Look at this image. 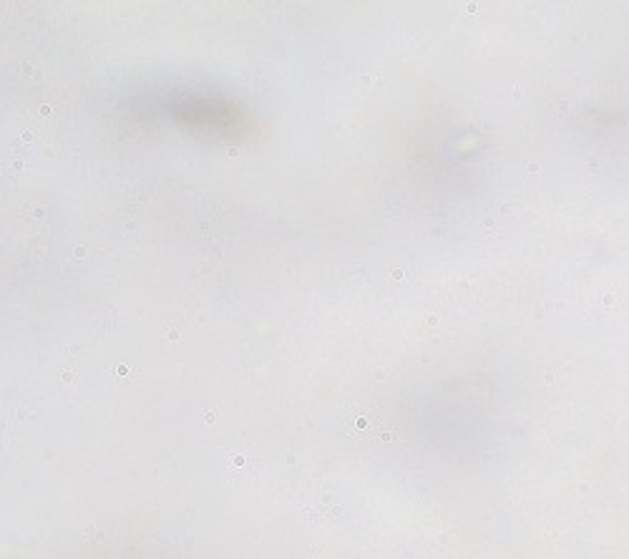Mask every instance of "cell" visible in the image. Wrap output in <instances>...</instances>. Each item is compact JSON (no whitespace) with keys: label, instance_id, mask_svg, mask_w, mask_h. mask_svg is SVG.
Instances as JSON below:
<instances>
[{"label":"cell","instance_id":"cell-7","mask_svg":"<svg viewBox=\"0 0 629 559\" xmlns=\"http://www.w3.org/2000/svg\"><path fill=\"white\" fill-rule=\"evenodd\" d=\"M167 338H169V340H179V332H177V330H169V332H167Z\"/></svg>","mask_w":629,"mask_h":559},{"label":"cell","instance_id":"cell-3","mask_svg":"<svg viewBox=\"0 0 629 559\" xmlns=\"http://www.w3.org/2000/svg\"><path fill=\"white\" fill-rule=\"evenodd\" d=\"M116 373L121 375V378H126V375H134V370H131V368H126V365H118V368H116Z\"/></svg>","mask_w":629,"mask_h":559},{"label":"cell","instance_id":"cell-6","mask_svg":"<svg viewBox=\"0 0 629 559\" xmlns=\"http://www.w3.org/2000/svg\"><path fill=\"white\" fill-rule=\"evenodd\" d=\"M36 136H33V131H23V142H33Z\"/></svg>","mask_w":629,"mask_h":559},{"label":"cell","instance_id":"cell-5","mask_svg":"<svg viewBox=\"0 0 629 559\" xmlns=\"http://www.w3.org/2000/svg\"><path fill=\"white\" fill-rule=\"evenodd\" d=\"M390 275H393L395 280H403V277H406V272H403V270H393V272H390Z\"/></svg>","mask_w":629,"mask_h":559},{"label":"cell","instance_id":"cell-1","mask_svg":"<svg viewBox=\"0 0 629 559\" xmlns=\"http://www.w3.org/2000/svg\"><path fill=\"white\" fill-rule=\"evenodd\" d=\"M345 431L347 436L355 438V441H375V438L393 441L395 438V431H390L388 421L378 411H371V408H352L350 416H347Z\"/></svg>","mask_w":629,"mask_h":559},{"label":"cell","instance_id":"cell-4","mask_svg":"<svg viewBox=\"0 0 629 559\" xmlns=\"http://www.w3.org/2000/svg\"><path fill=\"white\" fill-rule=\"evenodd\" d=\"M86 252H88L86 247H76V257H86Z\"/></svg>","mask_w":629,"mask_h":559},{"label":"cell","instance_id":"cell-2","mask_svg":"<svg viewBox=\"0 0 629 559\" xmlns=\"http://www.w3.org/2000/svg\"><path fill=\"white\" fill-rule=\"evenodd\" d=\"M249 464H252V459H249V454H229V471L232 473H242V471H247Z\"/></svg>","mask_w":629,"mask_h":559}]
</instances>
